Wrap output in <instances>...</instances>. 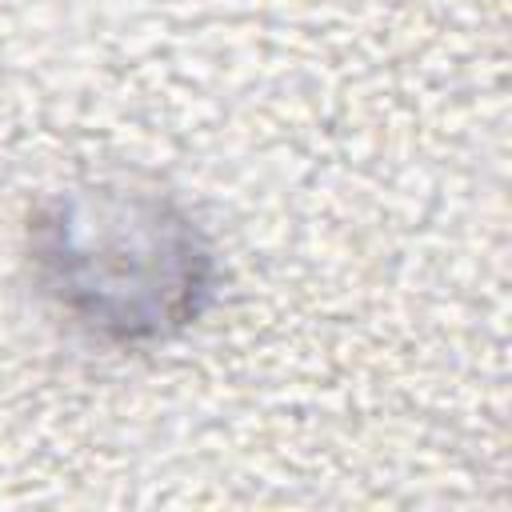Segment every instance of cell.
Segmentation results:
<instances>
[{
  "label": "cell",
  "instance_id": "1",
  "mask_svg": "<svg viewBox=\"0 0 512 512\" xmlns=\"http://www.w3.org/2000/svg\"><path fill=\"white\" fill-rule=\"evenodd\" d=\"M24 264L48 312L112 352L184 336L220 292V252L192 204L120 172L44 192L24 220Z\"/></svg>",
  "mask_w": 512,
  "mask_h": 512
}]
</instances>
